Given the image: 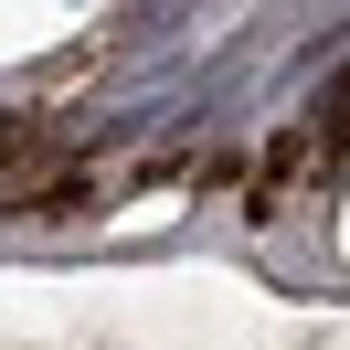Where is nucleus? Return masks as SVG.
Returning <instances> with one entry per match:
<instances>
[{
	"mask_svg": "<svg viewBox=\"0 0 350 350\" xmlns=\"http://www.w3.org/2000/svg\"><path fill=\"white\" fill-rule=\"evenodd\" d=\"M53 138H64L53 117H0V170H22V159H43Z\"/></svg>",
	"mask_w": 350,
	"mask_h": 350,
	"instance_id": "f257e3e1",
	"label": "nucleus"
}]
</instances>
